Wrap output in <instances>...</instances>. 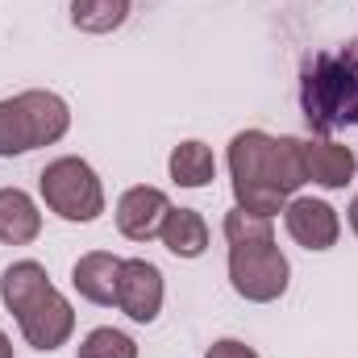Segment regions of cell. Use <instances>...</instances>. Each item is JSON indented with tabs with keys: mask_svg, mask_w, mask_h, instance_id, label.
<instances>
[{
	"mask_svg": "<svg viewBox=\"0 0 358 358\" xmlns=\"http://www.w3.org/2000/svg\"><path fill=\"white\" fill-rule=\"evenodd\" d=\"M229 167H234V183H238V208L259 213V217H275L283 208V196L308 179L304 142L267 138L259 129L234 138Z\"/></svg>",
	"mask_w": 358,
	"mask_h": 358,
	"instance_id": "6da1fadb",
	"label": "cell"
},
{
	"mask_svg": "<svg viewBox=\"0 0 358 358\" xmlns=\"http://www.w3.org/2000/svg\"><path fill=\"white\" fill-rule=\"evenodd\" d=\"M0 296L4 304L17 313L21 321V334L38 346V350H55L67 342L76 317H71V304L50 287L46 271L38 263H13L0 279Z\"/></svg>",
	"mask_w": 358,
	"mask_h": 358,
	"instance_id": "7a4b0ae2",
	"label": "cell"
},
{
	"mask_svg": "<svg viewBox=\"0 0 358 358\" xmlns=\"http://www.w3.org/2000/svg\"><path fill=\"white\" fill-rule=\"evenodd\" d=\"M67 104L55 92H25L17 100H0V155H21L67 134Z\"/></svg>",
	"mask_w": 358,
	"mask_h": 358,
	"instance_id": "3957f363",
	"label": "cell"
},
{
	"mask_svg": "<svg viewBox=\"0 0 358 358\" xmlns=\"http://www.w3.org/2000/svg\"><path fill=\"white\" fill-rule=\"evenodd\" d=\"M304 108H308V121L321 125V129H334L342 121H355L358 117V71L342 59H329L321 55L308 71V84H304Z\"/></svg>",
	"mask_w": 358,
	"mask_h": 358,
	"instance_id": "277c9868",
	"label": "cell"
},
{
	"mask_svg": "<svg viewBox=\"0 0 358 358\" xmlns=\"http://www.w3.org/2000/svg\"><path fill=\"white\" fill-rule=\"evenodd\" d=\"M42 196L67 221H92L104 208V192H100V183H96V176H92V167L84 159L50 163L42 171Z\"/></svg>",
	"mask_w": 358,
	"mask_h": 358,
	"instance_id": "5b68a950",
	"label": "cell"
},
{
	"mask_svg": "<svg viewBox=\"0 0 358 358\" xmlns=\"http://www.w3.org/2000/svg\"><path fill=\"white\" fill-rule=\"evenodd\" d=\"M229 275L234 287L246 300H275L287 287V259L279 255L275 242H250V246H234L229 255Z\"/></svg>",
	"mask_w": 358,
	"mask_h": 358,
	"instance_id": "8992f818",
	"label": "cell"
},
{
	"mask_svg": "<svg viewBox=\"0 0 358 358\" xmlns=\"http://www.w3.org/2000/svg\"><path fill=\"white\" fill-rule=\"evenodd\" d=\"M117 304L134 321H155L163 308V275L146 259H125L117 279Z\"/></svg>",
	"mask_w": 358,
	"mask_h": 358,
	"instance_id": "52a82bcc",
	"label": "cell"
},
{
	"mask_svg": "<svg viewBox=\"0 0 358 358\" xmlns=\"http://www.w3.org/2000/svg\"><path fill=\"white\" fill-rule=\"evenodd\" d=\"M171 213L167 196L159 187H129L117 204V229L134 242H146L163 229V217Z\"/></svg>",
	"mask_w": 358,
	"mask_h": 358,
	"instance_id": "ba28073f",
	"label": "cell"
},
{
	"mask_svg": "<svg viewBox=\"0 0 358 358\" xmlns=\"http://www.w3.org/2000/svg\"><path fill=\"white\" fill-rule=\"evenodd\" d=\"M287 234L308 250H329L338 242V213L325 200L300 196L287 204Z\"/></svg>",
	"mask_w": 358,
	"mask_h": 358,
	"instance_id": "9c48e42d",
	"label": "cell"
},
{
	"mask_svg": "<svg viewBox=\"0 0 358 358\" xmlns=\"http://www.w3.org/2000/svg\"><path fill=\"white\" fill-rule=\"evenodd\" d=\"M38 229H42V213L34 208V200L17 187H4L0 192V242L25 246L38 238Z\"/></svg>",
	"mask_w": 358,
	"mask_h": 358,
	"instance_id": "30bf717a",
	"label": "cell"
},
{
	"mask_svg": "<svg viewBox=\"0 0 358 358\" xmlns=\"http://www.w3.org/2000/svg\"><path fill=\"white\" fill-rule=\"evenodd\" d=\"M117 279H121V259L113 255H84L76 263V287L92 304H117Z\"/></svg>",
	"mask_w": 358,
	"mask_h": 358,
	"instance_id": "8fae6325",
	"label": "cell"
},
{
	"mask_svg": "<svg viewBox=\"0 0 358 358\" xmlns=\"http://www.w3.org/2000/svg\"><path fill=\"white\" fill-rule=\"evenodd\" d=\"M163 242H167V250L179 255V259H196V255H204V246H208V225H204V217L200 213H192V208H171L167 217H163Z\"/></svg>",
	"mask_w": 358,
	"mask_h": 358,
	"instance_id": "7c38bea8",
	"label": "cell"
},
{
	"mask_svg": "<svg viewBox=\"0 0 358 358\" xmlns=\"http://www.w3.org/2000/svg\"><path fill=\"white\" fill-rule=\"evenodd\" d=\"M304 171L325 187H342L355 171V155L338 142H313V146H304Z\"/></svg>",
	"mask_w": 358,
	"mask_h": 358,
	"instance_id": "4fadbf2b",
	"label": "cell"
},
{
	"mask_svg": "<svg viewBox=\"0 0 358 358\" xmlns=\"http://www.w3.org/2000/svg\"><path fill=\"white\" fill-rule=\"evenodd\" d=\"M213 171H217V163H213V150L208 146H200V142L176 146V155H171V176H176V183H183V187H204L213 179Z\"/></svg>",
	"mask_w": 358,
	"mask_h": 358,
	"instance_id": "5bb4252c",
	"label": "cell"
},
{
	"mask_svg": "<svg viewBox=\"0 0 358 358\" xmlns=\"http://www.w3.org/2000/svg\"><path fill=\"white\" fill-rule=\"evenodd\" d=\"M129 0H71V21L88 34H108L125 21Z\"/></svg>",
	"mask_w": 358,
	"mask_h": 358,
	"instance_id": "9a60e30c",
	"label": "cell"
},
{
	"mask_svg": "<svg viewBox=\"0 0 358 358\" xmlns=\"http://www.w3.org/2000/svg\"><path fill=\"white\" fill-rule=\"evenodd\" d=\"M225 234H229V246H250V242H271V217L259 213H246V208H234L225 217Z\"/></svg>",
	"mask_w": 358,
	"mask_h": 358,
	"instance_id": "2e32d148",
	"label": "cell"
},
{
	"mask_svg": "<svg viewBox=\"0 0 358 358\" xmlns=\"http://www.w3.org/2000/svg\"><path fill=\"white\" fill-rule=\"evenodd\" d=\"M80 358H138V346L121 329H92L80 346Z\"/></svg>",
	"mask_w": 358,
	"mask_h": 358,
	"instance_id": "e0dca14e",
	"label": "cell"
},
{
	"mask_svg": "<svg viewBox=\"0 0 358 358\" xmlns=\"http://www.w3.org/2000/svg\"><path fill=\"white\" fill-rule=\"evenodd\" d=\"M204 358H259V355L250 346H242V342H217Z\"/></svg>",
	"mask_w": 358,
	"mask_h": 358,
	"instance_id": "ac0fdd59",
	"label": "cell"
},
{
	"mask_svg": "<svg viewBox=\"0 0 358 358\" xmlns=\"http://www.w3.org/2000/svg\"><path fill=\"white\" fill-rule=\"evenodd\" d=\"M0 358H13V342H8L4 334H0Z\"/></svg>",
	"mask_w": 358,
	"mask_h": 358,
	"instance_id": "d6986e66",
	"label": "cell"
},
{
	"mask_svg": "<svg viewBox=\"0 0 358 358\" xmlns=\"http://www.w3.org/2000/svg\"><path fill=\"white\" fill-rule=\"evenodd\" d=\"M350 225H355V234H358V200L350 204Z\"/></svg>",
	"mask_w": 358,
	"mask_h": 358,
	"instance_id": "ffe728a7",
	"label": "cell"
}]
</instances>
